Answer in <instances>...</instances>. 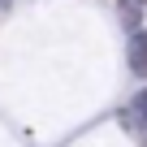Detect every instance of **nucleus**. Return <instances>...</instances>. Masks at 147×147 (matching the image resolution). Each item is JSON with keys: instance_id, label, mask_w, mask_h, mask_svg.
<instances>
[{"instance_id": "nucleus-1", "label": "nucleus", "mask_w": 147, "mask_h": 147, "mask_svg": "<svg viewBox=\"0 0 147 147\" xmlns=\"http://www.w3.org/2000/svg\"><path fill=\"white\" fill-rule=\"evenodd\" d=\"M125 65L134 78H147V30L125 35Z\"/></svg>"}, {"instance_id": "nucleus-2", "label": "nucleus", "mask_w": 147, "mask_h": 147, "mask_svg": "<svg viewBox=\"0 0 147 147\" xmlns=\"http://www.w3.org/2000/svg\"><path fill=\"white\" fill-rule=\"evenodd\" d=\"M121 125L134 130V134H147V87L130 95V104L121 108Z\"/></svg>"}, {"instance_id": "nucleus-3", "label": "nucleus", "mask_w": 147, "mask_h": 147, "mask_svg": "<svg viewBox=\"0 0 147 147\" xmlns=\"http://www.w3.org/2000/svg\"><path fill=\"white\" fill-rule=\"evenodd\" d=\"M117 22L125 35L143 30V0H117Z\"/></svg>"}, {"instance_id": "nucleus-4", "label": "nucleus", "mask_w": 147, "mask_h": 147, "mask_svg": "<svg viewBox=\"0 0 147 147\" xmlns=\"http://www.w3.org/2000/svg\"><path fill=\"white\" fill-rule=\"evenodd\" d=\"M143 5H147V0H143Z\"/></svg>"}]
</instances>
